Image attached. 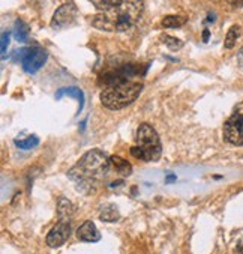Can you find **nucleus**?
<instances>
[{"label":"nucleus","instance_id":"21","mask_svg":"<svg viewBox=\"0 0 243 254\" xmlns=\"http://www.w3.org/2000/svg\"><path fill=\"white\" fill-rule=\"evenodd\" d=\"M237 62H239V65L243 68V47L239 50V53H237Z\"/></svg>","mask_w":243,"mask_h":254},{"label":"nucleus","instance_id":"16","mask_svg":"<svg viewBox=\"0 0 243 254\" xmlns=\"http://www.w3.org/2000/svg\"><path fill=\"white\" fill-rule=\"evenodd\" d=\"M14 143L21 150H30L39 144V139L36 136H29L26 139H17V140H14Z\"/></svg>","mask_w":243,"mask_h":254},{"label":"nucleus","instance_id":"22","mask_svg":"<svg viewBox=\"0 0 243 254\" xmlns=\"http://www.w3.org/2000/svg\"><path fill=\"white\" fill-rule=\"evenodd\" d=\"M209 36H210L209 29H204V32H203V41H204V42H207V41H209Z\"/></svg>","mask_w":243,"mask_h":254},{"label":"nucleus","instance_id":"15","mask_svg":"<svg viewBox=\"0 0 243 254\" xmlns=\"http://www.w3.org/2000/svg\"><path fill=\"white\" fill-rule=\"evenodd\" d=\"M186 23V18L185 17H180V15H167L162 20V28L165 29H176V28H182L183 24Z\"/></svg>","mask_w":243,"mask_h":254},{"label":"nucleus","instance_id":"13","mask_svg":"<svg viewBox=\"0 0 243 254\" xmlns=\"http://www.w3.org/2000/svg\"><path fill=\"white\" fill-rule=\"evenodd\" d=\"M14 36L18 42H27L29 39V26L23 21V20H17L14 24Z\"/></svg>","mask_w":243,"mask_h":254},{"label":"nucleus","instance_id":"24","mask_svg":"<svg viewBox=\"0 0 243 254\" xmlns=\"http://www.w3.org/2000/svg\"><path fill=\"white\" fill-rule=\"evenodd\" d=\"M173 181H176V176H174V174H168L167 182H173Z\"/></svg>","mask_w":243,"mask_h":254},{"label":"nucleus","instance_id":"8","mask_svg":"<svg viewBox=\"0 0 243 254\" xmlns=\"http://www.w3.org/2000/svg\"><path fill=\"white\" fill-rule=\"evenodd\" d=\"M71 235V221L57 220V224L54 226L47 235V245L51 248L62 247Z\"/></svg>","mask_w":243,"mask_h":254},{"label":"nucleus","instance_id":"2","mask_svg":"<svg viewBox=\"0 0 243 254\" xmlns=\"http://www.w3.org/2000/svg\"><path fill=\"white\" fill-rule=\"evenodd\" d=\"M92 24L104 32H128L138 21L144 0H101Z\"/></svg>","mask_w":243,"mask_h":254},{"label":"nucleus","instance_id":"10","mask_svg":"<svg viewBox=\"0 0 243 254\" xmlns=\"http://www.w3.org/2000/svg\"><path fill=\"white\" fill-rule=\"evenodd\" d=\"M72 212H74V206L69 198L60 197L57 201V220H65V221H71L72 220Z\"/></svg>","mask_w":243,"mask_h":254},{"label":"nucleus","instance_id":"17","mask_svg":"<svg viewBox=\"0 0 243 254\" xmlns=\"http://www.w3.org/2000/svg\"><path fill=\"white\" fill-rule=\"evenodd\" d=\"M240 26H237V24H234V26H231L230 29H228V32H227V36H225V42H224V47L227 48V50H231L234 45H236V42H237V39H239V36H240Z\"/></svg>","mask_w":243,"mask_h":254},{"label":"nucleus","instance_id":"3","mask_svg":"<svg viewBox=\"0 0 243 254\" xmlns=\"http://www.w3.org/2000/svg\"><path fill=\"white\" fill-rule=\"evenodd\" d=\"M110 166L111 160L102 150L90 149L68 171V177L77 184L80 191H83L84 194H93L107 176Z\"/></svg>","mask_w":243,"mask_h":254},{"label":"nucleus","instance_id":"18","mask_svg":"<svg viewBox=\"0 0 243 254\" xmlns=\"http://www.w3.org/2000/svg\"><path fill=\"white\" fill-rule=\"evenodd\" d=\"M161 39H162V42H164L170 50H173V52H179V50L183 47V42L180 39H177L174 36H170V35H162Z\"/></svg>","mask_w":243,"mask_h":254},{"label":"nucleus","instance_id":"23","mask_svg":"<svg viewBox=\"0 0 243 254\" xmlns=\"http://www.w3.org/2000/svg\"><path fill=\"white\" fill-rule=\"evenodd\" d=\"M237 250H239V254H243V239L239 242V245H237Z\"/></svg>","mask_w":243,"mask_h":254},{"label":"nucleus","instance_id":"20","mask_svg":"<svg viewBox=\"0 0 243 254\" xmlns=\"http://www.w3.org/2000/svg\"><path fill=\"white\" fill-rule=\"evenodd\" d=\"M227 2L234 8H243V0H227Z\"/></svg>","mask_w":243,"mask_h":254},{"label":"nucleus","instance_id":"14","mask_svg":"<svg viewBox=\"0 0 243 254\" xmlns=\"http://www.w3.org/2000/svg\"><path fill=\"white\" fill-rule=\"evenodd\" d=\"M110 160H111V164L114 166L116 171H117L120 176L126 177V176H129V174L132 173V167H131V164H129L126 160H123V158H120V157H117V155L111 157Z\"/></svg>","mask_w":243,"mask_h":254},{"label":"nucleus","instance_id":"7","mask_svg":"<svg viewBox=\"0 0 243 254\" xmlns=\"http://www.w3.org/2000/svg\"><path fill=\"white\" fill-rule=\"evenodd\" d=\"M75 15H77V6L74 5V2H66L54 12L50 26L53 30H62L71 26Z\"/></svg>","mask_w":243,"mask_h":254},{"label":"nucleus","instance_id":"5","mask_svg":"<svg viewBox=\"0 0 243 254\" xmlns=\"http://www.w3.org/2000/svg\"><path fill=\"white\" fill-rule=\"evenodd\" d=\"M224 140L233 146H243V101L224 123Z\"/></svg>","mask_w":243,"mask_h":254},{"label":"nucleus","instance_id":"4","mask_svg":"<svg viewBox=\"0 0 243 254\" xmlns=\"http://www.w3.org/2000/svg\"><path fill=\"white\" fill-rule=\"evenodd\" d=\"M162 146L158 133L149 123H141L137 131V140L131 147V155L137 160L153 163L161 158Z\"/></svg>","mask_w":243,"mask_h":254},{"label":"nucleus","instance_id":"9","mask_svg":"<svg viewBox=\"0 0 243 254\" xmlns=\"http://www.w3.org/2000/svg\"><path fill=\"white\" fill-rule=\"evenodd\" d=\"M77 238L78 241H84V242H98L101 239V233L93 221H84L78 227Z\"/></svg>","mask_w":243,"mask_h":254},{"label":"nucleus","instance_id":"1","mask_svg":"<svg viewBox=\"0 0 243 254\" xmlns=\"http://www.w3.org/2000/svg\"><path fill=\"white\" fill-rule=\"evenodd\" d=\"M140 68L128 65L116 71L107 72L102 77L104 87L101 90V103L108 110H122L131 106L143 90V83L135 80Z\"/></svg>","mask_w":243,"mask_h":254},{"label":"nucleus","instance_id":"12","mask_svg":"<svg viewBox=\"0 0 243 254\" xmlns=\"http://www.w3.org/2000/svg\"><path fill=\"white\" fill-rule=\"evenodd\" d=\"M120 218L119 209L114 205H105L104 209L99 214V220L104 223H114Z\"/></svg>","mask_w":243,"mask_h":254},{"label":"nucleus","instance_id":"6","mask_svg":"<svg viewBox=\"0 0 243 254\" xmlns=\"http://www.w3.org/2000/svg\"><path fill=\"white\" fill-rule=\"evenodd\" d=\"M20 62L21 68L27 74H36L47 62L48 55L44 48L41 47H32V48H24L20 52Z\"/></svg>","mask_w":243,"mask_h":254},{"label":"nucleus","instance_id":"19","mask_svg":"<svg viewBox=\"0 0 243 254\" xmlns=\"http://www.w3.org/2000/svg\"><path fill=\"white\" fill-rule=\"evenodd\" d=\"M9 36L11 33L8 30H5L2 33V45H0V52H2V59L6 57V48H8V44H9Z\"/></svg>","mask_w":243,"mask_h":254},{"label":"nucleus","instance_id":"11","mask_svg":"<svg viewBox=\"0 0 243 254\" xmlns=\"http://www.w3.org/2000/svg\"><path fill=\"white\" fill-rule=\"evenodd\" d=\"M63 95H69V96H72V98H75V99L78 101V104H80L78 113H80L81 110H83V106H84V93H83V90L78 89V87H65V89H60V90L57 92L56 98L60 99Z\"/></svg>","mask_w":243,"mask_h":254}]
</instances>
